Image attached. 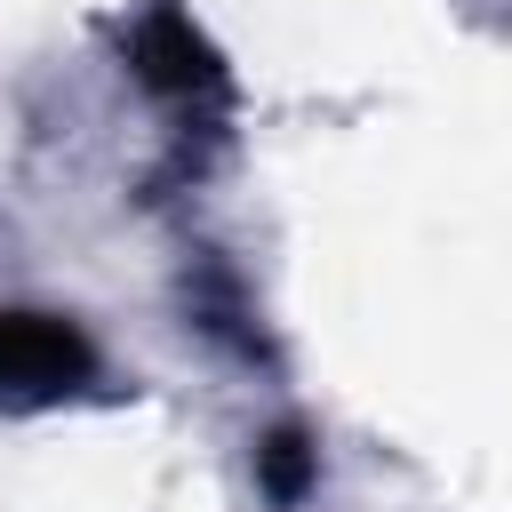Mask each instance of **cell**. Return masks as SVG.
Masks as SVG:
<instances>
[{
  "label": "cell",
  "mask_w": 512,
  "mask_h": 512,
  "mask_svg": "<svg viewBox=\"0 0 512 512\" xmlns=\"http://www.w3.org/2000/svg\"><path fill=\"white\" fill-rule=\"evenodd\" d=\"M96 384V352L64 312H0V408H56Z\"/></svg>",
  "instance_id": "1"
},
{
  "label": "cell",
  "mask_w": 512,
  "mask_h": 512,
  "mask_svg": "<svg viewBox=\"0 0 512 512\" xmlns=\"http://www.w3.org/2000/svg\"><path fill=\"white\" fill-rule=\"evenodd\" d=\"M256 472H264L272 496H304V488H312V448H304L296 432H272V440L256 448Z\"/></svg>",
  "instance_id": "3"
},
{
  "label": "cell",
  "mask_w": 512,
  "mask_h": 512,
  "mask_svg": "<svg viewBox=\"0 0 512 512\" xmlns=\"http://www.w3.org/2000/svg\"><path fill=\"white\" fill-rule=\"evenodd\" d=\"M128 56H136V80L152 88V96H168L176 112H224V64H216V48L192 32V16L176 8V0H160L144 24H136V40H128Z\"/></svg>",
  "instance_id": "2"
}]
</instances>
